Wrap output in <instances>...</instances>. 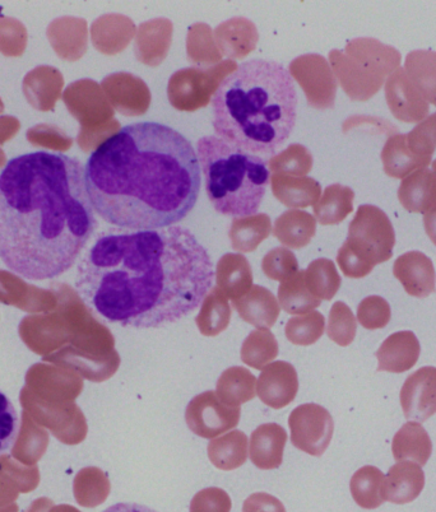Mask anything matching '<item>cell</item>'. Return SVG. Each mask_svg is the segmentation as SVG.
Here are the masks:
<instances>
[{"mask_svg": "<svg viewBox=\"0 0 436 512\" xmlns=\"http://www.w3.org/2000/svg\"><path fill=\"white\" fill-rule=\"evenodd\" d=\"M328 200L324 208V217L327 216V223L341 222L347 214L352 212V200L354 192L349 188L342 186H333L328 190Z\"/></svg>", "mask_w": 436, "mask_h": 512, "instance_id": "obj_37", "label": "cell"}, {"mask_svg": "<svg viewBox=\"0 0 436 512\" xmlns=\"http://www.w3.org/2000/svg\"><path fill=\"white\" fill-rule=\"evenodd\" d=\"M243 512H286L284 504L268 493H253L244 502Z\"/></svg>", "mask_w": 436, "mask_h": 512, "instance_id": "obj_39", "label": "cell"}, {"mask_svg": "<svg viewBox=\"0 0 436 512\" xmlns=\"http://www.w3.org/2000/svg\"><path fill=\"white\" fill-rule=\"evenodd\" d=\"M407 147L416 157L430 161L436 151V113L406 134Z\"/></svg>", "mask_w": 436, "mask_h": 512, "instance_id": "obj_33", "label": "cell"}, {"mask_svg": "<svg viewBox=\"0 0 436 512\" xmlns=\"http://www.w3.org/2000/svg\"><path fill=\"white\" fill-rule=\"evenodd\" d=\"M199 167L208 200L222 216H254L262 206L271 171L263 157L239 150L216 136L199 139Z\"/></svg>", "mask_w": 436, "mask_h": 512, "instance_id": "obj_5", "label": "cell"}, {"mask_svg": "<svg viewBox=\"0 0 436 512\" xmlns=\"http://www.w3.org/2000/svg\"><path fill=\"white\" fill-rule=\"evenodd\" d=\"M102 512H157L150 509V507L139 505V504H117L110 506Z\"/></svg>", "mask_w": 436, "mask_h": 512, "instance_id": "obj_40", "label": "cell"}, {"mask_svg": "<svg viewBox=\"0 0 436 512\" xmlns=\"http://www.w3.org/2000/svg\"><path fill=\"white\" fill-rule=\"evenodd\" d=\"M420 353V342L415 333H393L389 335L377 351V371L402 374V372L414 369L417 361H419Z\"/></svg>", "mask_w": 436, "mask_h": 512, "instance_id": "obj_14", "label": "cell"}, {"mask_svg": "<svg viewBox=\"0 0 436 512\" xmlns=\"http://www.w3.org/2000/svg\"><path fill=\"white\" fill-rule=\"evenodd\" d=\"M401 406L407 420L424 423L436 413V367L425 366L407 377Z\"/></svg>", "mask_w": 436, "mask_h": 512, "instance_id": "obj_10", "label": "cell"}, {"mask_svg": "<svg viewBox=\"0 0 436 512\" xmlns=\"http://www.w3.org/2000/svg\"><path fill=\"white\" fill-rule=\"evenodd\" d=\"M357 321L354 313L345 302L338 301L329 313L327 334L332 342L341 347L350 346L355 341Z\"/></svg>", "mask_w": 436, "mask_h": 512, "instance_id": "obj_32", "label": "cell"}, {"mask_svg": "<svg viewBox=\"0 0 436 512\" xmlns=\"http://www.w3.org/2000/svg\"><path fill=\"white\" fill-rule=\"evenodd\" d=\"M392 310L387 300L380 296H369L357 307V320L365 329L386 328L391 321Z\"/></svg>", "mask_w": 436, "mask_h": 512, "instance_id": "obj_34", "label": "cell"}, {"mask_svg": "<svg viewBox=\"0 0 436 512\" xmlns=\"http://www.w3.org/2000/svg\"><path fill=\"white\" fill-rule=\"evenodd\" d=\"M287 434L277 423H264L250 437V460L258 469L272 470L281 467Z\"/></svg>", "mask_w": 436, "mask_h": 512, "instance_id": "obj_15", "label": "cell"}, {"mask_svg": "<svg viewBox=\"0 0 436 512\" xmlns=\"http://www.w3.org/2000/svg\"><path fill=\"white\" fill-rule=\"evenodd\" d=\"M111 490L108 476L102 470L88 468L82 470L74 484V495L78 504L96 507L104 504Z\"/></svg>", "mask_w": 436, "mask_h": 512, "instance_id": "obj_28", "label": "cell"}, {"mask_svg": "<svg viewBox=\"0 0 436 512\" xmlns=\"http://www.w3.org/2000/svg\"><path fill=\"white\" fill-rule=\"evenodd\" d=\"M326 330V319L319 311L295 316L286 323V338L295 346H312Z\"/></svg>", "mask_w": 436, "mask_h": 512, "instance_id": "obj_31", "label": "cell"}, {"mask_svg": "<svg viewBox=\"0 0 436 512\" xmlns=\"http://www.w3.org/2000/svg\"><path fill=\"white\" fill-rule=\"evenodd\" d=\"M403 69L422 97L436 107V51H411Z\"/></svg>", "mask_w": 436, "mask_h": 512, "instance_id": "obj_24", "label": "cell"}, {"mask_svg": "<svg viewBox=\"0 0 436 512\" xmlns=\"http://www.w3.org/2000/svg\"><path fill=\"white\" fill-rule=\"evenodd\" d=\"M277 356V339L269 329L254 330L241 347V361L255 370H263L276 360Z\"/></svg>", "mask_w": 436, "mask_h": 512, "instance_id": "obj_27", "label": "cell"}, {"mask_svg": "<svg viewBox=\"0 0 436 512\" xmlns=\"http://www.w3.org/2000/svg\"><path fill=\"white\" fill-rule=\"evenodd\" d=\"M424 226L426 234H428L430 240L433 241L436 246V209L425 214Z\"/></svg>", "mask_w": 436, "mask_h": 512, "instance_id": "obj_41", "label": "cell"}, {"mask_svg": "<svg viewBox=\"0 0 436 512\" xmlns=\"http://www.w3.org/2000/svg\"><path fill=\"white\" fill-rule=\"evenodd\" d=\"M97 216L120 230L175 226L196 207L201 167L192 143L168 125L141 121L102 142L85 166Z\"/></svg>", "mask_w": 436, "mask_h": 512, "instance_id": "obj_3", "label": "cell"}, {"mask_svg": "<svg viewBox=\"0 0 436 512\" xmlns=\"http://www.w3.org/2000/svg\"><path fill=\"white\" fill-rule=\"evenodd\" d=\"M252 286V271L243 256L229 255L217 268V288L230 299H241Z\"/></svg>", "mask_w": 436, "mask_h": 512, "instance_id": "obj_25", "label": "cell"}, {"mask_svg": "<svg viewBox=\"0 0 436 512\" xmlns=\"http://www.w3.org/2000/svg\"><path fill=\"white\" fill-rule=\"evenodd\" d=\"M386 476L373 465H366L354 474L350 482L352 498L366 510L378 509L386 501Z\"/></svg>", "mask_w": 436, "mask_h": 512, "instance_id": "obj_23", "label": "cell"}, {"mask_svg": "<svg viewBox=\"0 0 436 512\" xmlns=\"http://www.w3.org/2000/svg\"><path fill=\"white\" fill-rule=\"evenodd\" d=\"M394 277L402 283L407 295L426 299L436 291L434 264L421 251H408L393 264Z\"/></svg>", "mask_w": 436, "mask_h": 512, "instance_id": "obj_13", "label": "cell"}, {"mask_svg": "<svg viewBox=\"0 0 436 512\" xmlns=\"http://www.w3.org/2000/svg\"><path fill=\"white\" fill-rule=\"evenodd\" d=\"M231 307L226 297L215 288L204 297L201 311L196 318V324L204 337H216L229 328Z\"/></svg>", "mask_w": 436, "mask_h": 512, "instance_id": "obj_26", "label": "cell"}, {"mask_svg": "<svg viewBox=\"0 0 436 512\" xmlns=\"http://www.w3.org/2000/svg\"><path fill=\"white\" fill-rule=\"evenodd\" d=\"M233 502L222 488L210 487L198 492L190 502V512H230Z\"/></svg>", "mask_w": 436, "mask_h": 512, "instance_id": "obj_36", "label": "cell"}, {"mask_svg": "<svg viewBox=\"0 0 436 512\" xmlns=\"http://www.w3.org/2000/svg\"><path fill=\"white\" fill-rule=\"evenodd\" d=\"M431 171H433V174L435 176V185H436V160L433 162V169H431ZM434 209H436V206ZM434 209H433V211H434Z\"/></svg>", "mask_w": 436, "mask_h": 512, "instance_id": "obj_44", "label": "cell"}, {"mask_svg": "<svg viewBox=\"0 0 436 512\" xmlns=\"http://www.w3.org/2000/svg\"><path fill=\"white\" fill-rule=\"evenodd\" d=\"M392 453L397 462H412L424 467L433 453V442L421 423L410 421L394 436Z\"/></svg>", "mask_w": 436, "mask_h": 512, "instance_id": "obj_18", "label": "cell"}, {"mask_svg": "<svg viewBox=\"0 0 436 512\" xmlns=\"http://www.w3.org/2000/svg\"><path fill=\"white\" fill-rule=\"evenodd\" d=\"M425 487L424 470L419 464L400 462L389 469L386 478V500L396 505L414 502Z\"/></svg>", "mask_w": 436, "mask_h": 512, "instance_id": "obj_16", "label": "cell"}, {"mask_svg": "<svg viewBox=\"0 0 436 512\" xmlns=\"http://www.w3.org/2000/svg\"><path fill=\"white\" fill-rule=\"evenodd\" d=\"M249 441L247 435L241 431H231L208 444V458L217 469L235 470L247 462Z\"/></svg>", "mask_w": 436, "mask_h": 512, "instance_id": "obj_21", "label": "cell"}, {"mask_svg": "<svg viewBox=\"0 0 436 512\" xmlns=\"http://www.w3.org/2000/svg\"><path fill=\"white\" fill-rule=\"evenodd\" d=\"M306 287L315 299L331 301L341 287L335 264L329 260H317L309 267Z\"/></svg>", "mask_w": 436, "mask_h": 512, "instance_id": "obj_30", "label": "cell"}, {"mask_svg": "<svg viewBox=\"0 0 436 512\" xmlns=\"http://www.w3.org/2000/svg\"><path fill=\"white\" fill-rule=\"evenodd\" d=\"M386 100L394 118L403 123H421L430 113L429 102L422 97L403 68L388 77Z\"/></svg>", "mask_w": 436, "mask_h": 512, "instance_id": "obj_11", "label": "cell"}, {"mask_svg": "<svg viewBox=\"0 0 436 512\" xmlns=\"http://www.w3.org/2000/svg\"><path fill=\"white\" fill-rule=\"evenodd\" d=\"M51 506V501L49 500H37L34 505L31 506V509L27 512H48L49 507Z\"/></svg>", "mask_w": 436, "mask_h": 512, "instance_id": "obj_42", "label": "cell"}, {"mask_svg": "<svg viewBox=\"0 0 436 512\" xmlns=\"http://www.w3.org/2000/svg\"><path fill=\"white\" fill-rule=\"evenodd\" d=\"M240 408H231L218 399L215 392L197 395L185 409V421L194 435L215 439L239 425Z\"/></svg>", "mask_w": 436, "mask_h": 512, "instance_id": "obj_9", "label": "cell"}, {"mask_svg": "<svg viewBox=\"0 0 436 512\" xmlns=\"http://www.w3.org/2000/svg\"><path fill=\"white\" fill-rule=\"evenodd\" d=\"M257 379L245 367L235 366L222 372L217 381L216 394L222 403L231 408H240L257 394Z\"/></svg>", "mask_w": 436, "mask_h": 512, "instance_id": "obj_20", "label": "cell"}, {"mask_svg": "<svg viewBox=\"0 0 436 512\" xmlns=\"http://www.w3.org/2000/svg\"><path fill=\"white\" fill-rule=\"evenodd\" d=\"M299 392V377L289 362L276 361L264 367L257 380V394L262 403L281 409L294 402Z\"/></svg>", "mask_w": 436, "mask_h": 512, "instance_id": "obj_12", "label": "cell"}, {"mask_svg": "<svg viewBox=\"0 0 436 512\" xmlns=\"http://www.w3.org/2000/svg\"><path fill=\"white\" fill-rule=\"evenodd\" d=\"M303 276L304 274L300 273V276L284 283L278 290V300H280V305L287 314L303 315L312 313L314 309L322 304V301L315 299L312 293L309 292Z\"/></svg>", "mask_w": 436, "mask_h": 512, "instance_id": "obj_29", "label": "cell"}, {"mask_svg": "<svg viewBox=\"0 0 436 512\" xmlns=\"http://www.w3.org/2000/svg\"><path fill=\"white\" fill-rule=\"evenodd\" d=\"M384 172L393 179H406L415 171L426 169L430 161L416 157L406 143V134L389 138L382 151Z\"/></svg>", "mask_w": 436, "mask_h": 512, "instance_id": "obj_22", "label": "cell"}, {"mask_svg": "<svg viewBox=\"0 0 436 512\" xmlns=\"http://www.w3.org/2000/svg\"><path fill=\"white\" fill-rule=\"evenodd\" d=\"M263 267L264 272H266L269 278L281 281V279L289 277L295 271L296 262L294 256L282 251L280 254L273 253L271 256L268 255L267 259L264 260Z\"/></svg>", "mask_w": 436, "mask_h": 512, "instance_id": "obj_38", "label": "cell"}, {"mask_svg": "<svg viewBox=\"0 0 436 512\" xmlns=\"http://www.w3.org/2000/svg\"><path fill=\"white\" fill-rule=\"evenodd\" d=\"M213 279L211 256L188 228L114 227L102 231L83 255L76 291L108 323L151 329L192 314Z\"/></svg>", "mask_w": 436, "mask_h": 512, "instance_id": "obj_1", "label": "cell"}, {"mask_svg": "<svg viewBox=\"0 0 436 512\" xmlns=\"http://www.w3.org/2000/svg\"><path fill=\"white\" fill-rule=\"evenodd\" d=\"M356 63H342L340 72L345 90L352 99H371L386 85L387 77L400 69V51L375 39H357L349 46Z\"/></svg>", "mask_w": 436, "mask_h": 512, "instance_id": "obj_7", "label": "cell"}, {"mask_svg": "<svg viewBox=\"0 0 436 512\" xmlns=\"http://www.w3.org/2000/svg\"><path fill=\"white\" fill-rule=\"evenodd\" d=\"M97 222L77 158L25 153L0 169V260L27 281L63 276Z\"/></svg>", "mask_w": 436, "mask_h": 512, "instance_id": "obj_2", "label": "cell"}, {"mask_svg": "<svg viewBox=\"0 0 436 512\" xmlns=\"http://www.w3.org/2000/svg\"><path fill=\"white\" fill-rule=\"evenodd\" d=\"M233 306L241 319L258 329H269L280 316V304L272 292L255 286L247 296L233 300Z\"/></svg>", "mask_w": 436, "mask_h": 512, "instance_id": "obj_17", "label": "cell"}, {"mask_svg": "<svg viewBox=\"0 0 436 512\" xmlns=\"http://www.w3.org/2000/svg\"><path fill=\"white\" fill-rule=\"evenodd\" d=\"M20 431V416L15 404L0 390V456L15 444Z\"/></svg>", "mask_w": 436, "mask_h": 512, "instance_id": "obj_35", "label": "cell"}, {"mask_svg": "<svg viewBox=\"0 0 436 512\" xmlns=\"http://www.w3.org/2000/svg\"><path fill=\"white\" fill-rule=\"evenodd\" d=\"M394 245L396 234L387 214L378 207L361 206L337 262L346 277L364 278L375 265L391 260Z\"/></svg>", "mask_w": 436, "mask_h": 512, "instance_id": "obj_6", "label": "cell"}, {"mask_svg": "<svg viewBox=\"0 0 436 512\" xmlns=\"http://www.w3.org/2000/svg\"><path fill=\"white\" fill-rule=\"evenodd\" d=\"M211 105L216 137L261 157L281 150L298 119L294 78L273 60L240 64L218 85Z\"/></svg>", "mask_w": 436, "mask_h": 512, "instance_id": "obj_4", "label": "cell"}, {"mask_svg": "<svg viewBox=\"0 0 436 512\" xmlns=\"http://www.w3.org/2000/svg\"><path fill=\"white\" fill-rule=\"evenodd\" d=\"M289 426L292 445L312 456L326 453L335 431L331 413L314 403L295 408L290 414Z\"/></svg>", "mask_w": 436, "mask_h": 512, "instance_id": "obj_8", "label": "cell"}, {"mask_svg": "<svg viewBox=\"0 0 436 512\" xmlns=\"http://www.w3.org/2000/svg\"><path fill=\"white\" fill-rule=\"evenodd\" d=\"M398 199L408 212L428 213L436 206V185L433 171L426 169L417 170L414 174L403 179Z\"/></svg>", "mask_w": 436, "mask_h": 512, "instance_id": "obj_19", "label": "cell"}, {"mask_svg": "<svg viewBox=\"0 0 436 512\" xmlns=\"http://www.w3.org/2000/svg\"><path fill=\"white\" fill-rule=\"evenodd\" d=\"M53 512H80L77 509H74V507L71 506H60L55 507V510Z\"/></svg>", "mask_w": 436, "mask_h": 512, "instance_id": "obj_43", "label": "cell"}]
</instances>
